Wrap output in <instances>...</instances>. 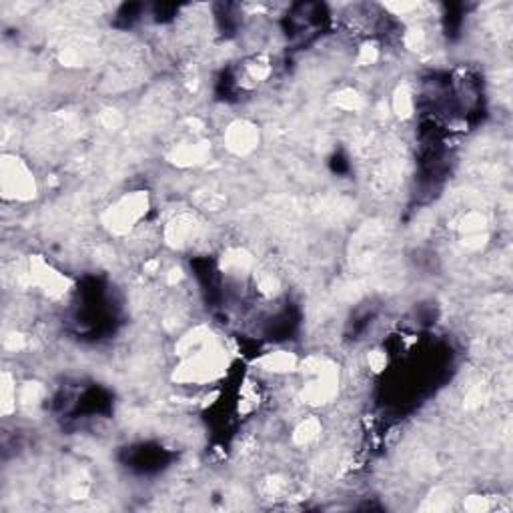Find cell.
I'll return each mask as SVG.
<instances>
[{
    "label": "cell",
    "mask_w": 513,
    "mask_h": 513,
    "mask_svg": "<svg viewBox=\"0 0 513 513\" xmlns=\"http://www.w3.org/2000/svg\"><path fill=\"white\" fill-rule=\"evenodd\" d=\"M2 195L8 201H30L36 197V181L32 171L17 155H4L0 164Z\"/></svg>",
    "instance_id": "6da1fadb"
},
{
    "label": "cell",
    "mask_w": 513,
    "mask_h": 513,
    "mask_svg": "<svg viewBox=\"0 0 513 513\" xmlns=\"http://www.w3.org/2000/svg\"><path fill=\"white\" fill-rule=\"evenodd\" d=\"M146 210H149V197L146 193L137 190V193L124 195L113 207H109V210L102 215V223L111 233L127 234L139 225V221L146 215Z\"/></svg>",
    "instance_id": "7a4b0ae2"
},
{
    "label": "cell",
    "mask_w": 513,
    "mask_h": 513,
    "mask_svg": "<svg viewBox=\"0 0 513 513\" xmlns=\"http://www.w3.org/2000/svg\"><path fill=\"white\" fill-rule=\"evenodd\" d=\"M201 223L195 215L181 212L173 217L164 227V241L173 249H187L201 237Z\"/></svg>",
    "instance_id": "3957f363"
},
{
    "label": "cell",
    "mask_w": 513,
    "mask_h": 513,
    "mask_svg": "<svg viewBox=\"0 0 513 513\" xmlns=\"http://www.w3.org/2000/svg\"><path fill=\"white\" fill-rule=\"evenodd\" d=\"M259 144V129L249 120H234L225 131V146L233 155H249Z\"/></svg>",
    "instance_id": "277c9868"
},
{
    "label": "cell",
    "mask_w": 513,
    "mask_h": 513,
    "mask_svg": "<svg viewBox=\"0 0 513 513\" xmlns=\"http://www.w3.org/2000/svg\"><path fill=\"white\" fill-rule=\"evenodd\" d=\"M210 155V142L207 140H197V142H183L179 146H173L166 155V159L177 166H197L203 164Z\"/></svg>",
    "instance_id": "5b68a950"
},
{
    "label": "cell",
    "mask_w": 513,
    "mask_h": 513,
    "mask_svg": "<svg viewBox=\"0 0 513 513\" xmlns=\"http://www.w3.org/2000/svg\"><path fill=\"white\" fill-rule=\"evenodd\" d=\"M251 269H253V256L245 249H231L223 255V273L229 277L241 279Z\"/></svg>",
    "instance_id": "8992f818"
},
{
    "label": "cell",
    "mask_w": 513,
    "mask_h": 513,
    "mask_svg": "<svg viewBox=\"0 0 513 513\" xmlns=\"http://www.w3.org/2000/svg\"><path fill=\"white\" fill-rule=\"evenodd\" d=\"M259 367L271 373H287L293 371L297 367V357L289 351H275V353H267L263 355L259 361Z\"/></svg>",
    "instance_id": "52a82bcc"
},
{
    "label": "cell",
    "mask_w": 513,
    "mask_h": 513,
    "mask_svg": "<svg viewBox=\"0 0 513 513\" xmlns=\"http://www.w3.org/2000/svg\"><path fill=\"white\" fill-rule=\"evenodd\" d=\"M319 433H321V421L317 417H307L297 425L293 433V441L297 445H309L319 437Z\"/></svg>",
    "instance_id": "ba28073f"
},
{
    "label": "cell",
    "mask_w": 513,
    "mask_h": 513,
    "mask_svg": "<svg viewBox=\"0 0 513 513\" xmlns=\"http://www.w3.org/2000/svg\"><path fill=\"white\" fill-rule=\"evenodd\" d=\"M393 113H395L399 118H409L413 115V109H415V100H413V94L407 87H399L395 93H393Z\"/></svg>",
    "instance_id": "9c48e42d"
},
{
    "label": "cell",
    "mask_w": 513,
    "mask_h": 513,
    "mask_svg": "<svg viewBox=\"0 0 513 513\" xmlns=\"http://www.w3.org/2000/svg\"><path fill=\"white\" fill-rule=\"evenodd\" d=\"M17 401H19V395H17L14 379L8 373H4L2 375V413L10 415L12 411H17Z\"/></svg>",
    "instance_id": "30bf717a"
},
{
    "label": "cell",
    "mask_w": 513,
    "mask_h": 513,
    "mask_svg": "<svg viewBox=\"0 0 513 513\" xmlns=\"http://www.w3.org/2000/svg\"><path fill=\"white\" fill-rule=\"evenodd\" d=\"M363 105H365L363 96L353 89H343L335 94V107H339L347 113H355V111L363 109Z\"/></svg>",
    "instance_id": "8fae6325"
},
{
    "label": "cell",
    "mask_w": 513,
    "mask_h": 513,
    "mask_svg": "<svg viewBox=\"0 0 513 513\" xmlns=\"http://www.w3.org/2000/svg\"><path fill=\"white\" fill-rule=\"evenodd\" d=\"M379 58V48L375 45H365V47L359 50V56H357V63L367 67V65H373L375 61Z\"/></svg>",
    "instance_id": "7c38bea8"
},
{
    "label": "cell",
    "mask_w": 513,
    "mask_h": 513,
    "mask_svg": "<svg viewBox=\"0 0 513 513\" xmlns=\"http://www.w3.org/2000/svg\"><path fill=\"white\" fill-rule=\"evenodd\" d=\"M100 122H102V127H105V129H109V131H117L118 127L122 124V117L118 115V111L109 109V111H105V113L100 115Z\"/></svg>",
    "instance_id": "4fadbf2b"
},
{
    "label": "cell",
    "mask_w": 513,
    "mask_h": 513,
    "mask_svg": "<svg viewBox=\"0 0 513 513\" xmlns=\"http://www.w3.org/2000/svg\"><path fill=\"white\" fill-rule=\"evenodd\" d=\"M463 505H466V510H469V512H475V513L485 512V510L490 507L488 499H485V497H477V495H475V497H469Z\"/></svg>",
    "instance_id": "5bb4252c"
},
{
    "label": "cell",
    "mask_w": 513,
    "mask_h": 513,
    "mask_svg": "<svg viewBox=\"0 0 513 513\" xmlns=\"http://www.w3.org/2000/svg\"><path fill=\"white\" fill-rule=\"evenodd\" d=\"M367 361H369V367H371L373 371H381V369H385L387 357H385L381 351H371L369 357H367Z\"/></svg>",
    "instance_id": "9a60e30c"
}]
</instances>
